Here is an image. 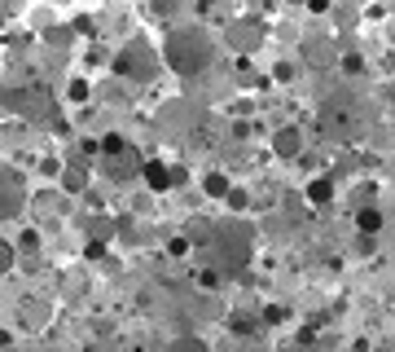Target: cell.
<instances>
[{"label": "cell", "instance_id": "obj_5", "mask_svg": "<svg viewBox=\"0 0 395 352\" xmlns=\"http://www.w3.org/2000/svg\"><path fill=\"white\" fill-rule=\"evenodd\" d=\"M141 176H145L149 190H172L176 181H184V172H180V167H167V163H145Z\"/></svg>", "mask_w": 395, "mask_h": 352}, {"label": "cell", "instance_id": "obj_11", "mask_svg": "<svg viewBox=\"0 0 395 352\" xmlns=\"http://www.w3.org/2000/svg\"><path fill=\"white\" fill-rule=\"evenodd\" d=\"M330 194H334V181H330V176H321V181L307 185V198H312V203H325Z\"/></svg>", "mask_w": 395, "mask_h": 352}, {"label": "cell", "instance_id": "obj_10", "mask_svg": "<svg viewBox=\"0 0 395 352\" xmlns=\"http://www.w3.org/2000/svg\"><path fill=\"white\" fill-rule=\"evenodd\" d=\"M233 44L237 48H251L255 44V22H237V27H233Z\"/></svg>", "mask_w": 395, "mask_h": 352}, {"label": "cell", "instance_id": "obj_3", "mask_svg": "<svg viewBox=\"0 0 395 352\" xmlns=\"http://www.w3.org/2000/svg\"><path fill=\"white\" fill-rule=\"evenodd\" d=\"M115 66H119L123 75H132V80H145V75H154V53H149L145 44H127Z\"/></svg>", "mask_w": 395, "mask_h": 352}, {"label": "cell", "instance_id": "obj_8", "mask_svg": "<svg viewBox=\"0 0 395 352\" xmlns=\"http://www.w3.org/2000/svg\"><path fill=\"white\" fill-rule=\"evenodd\" d=\"M18 203H22V190L14 185V172H5V216H18Z\"/></svg>", "mask_w": 395, "mask_h": 352}, {"label": "cell", "instance_id": "obj_7", "mask_svg": "<svg viewBox=\"0 0 395 352\" xmlns=\"http://www.w3.org/2000/svg\"><path fill=\"white\" fill-rule=\"evenodd\" d=\"M273 150H277L281 159H295L299 150H303V133H299V128H281V133H277V145H273Z\"/></svg>", "mask_w": 395, "mask_h": 352}, {"label": "cell", "instance_id": "obj_15", "mask_svg": "<svg viewBox=\"0 0 395 352\" xmlns=\"http://www.w3.org/2000/svg\"><path fill=\"white\" fill-rule=\"evenodd\" d=\"M88 229H93L97 238H105V234H110V220H93V224H88Z\"/></svg>", "mask_w": 395, "mask_h": 352}, {"label": "cell", "instance_id": "obj_16", "mask_svg": "<svg viewBox=\"0 0 395 352\" xmlns=\"http://www.w3.org/2000/svg\"><path fill=\"white\" fill-rule=\"evenodd\" d=\"M70 97H75V102H79V97H88V84H84V80H75V84H70Z\"/></svg>", "mask_w": 395, "mask_h": 352}, {"label": "cell", "instance_id": "obj_17", "mask_svg": "<svg viewBox=\"0 0 395 352\" xmlns=\"http://www.w3.org/2000/svg\"><path fill=\"white\" fill-rule=\"evenodd\" d=\"M303 352H312V348H303Z\"/></svg>", "mask_w": 395, "mask_h": 352}, {"label": "cell", "instance_id": "obj_2", "mask_svg": "<svg viewBox=\"0 0 395 352\" xmlns=\"http://www.w3.org/2000/svg\"><path fill=\"white\" fill-rule=\"evenodd\" d=\"M216 256H220V264L228 269V273H237L246 260H251V229L242 220H233V224H224V229H216Z\"/></svg>", "mask_w": 395, "mask_h": 352}, {"label": "cell", "instance_id": "obj_1", "mask_svg": "<svg viewBox=\"0 0 395 352\" xmlns=\"http://www.w3.org/2000/svg\"><path fill=\"white\" fill-rule=\"evenodd\" d=\"M211 62V40L202 31H172L167 36V66L180 75H198Z\"/></svg>", "mask_w": 395, "mask_h": 352}, {"label": "cell", "instance_id": "obj_14", "mask_svg": "<svg viewBox=\"0 0 395 352\" xmlns=\"http://www.w3.org/2000/svg\"><path fill=\"white\" fill-rule=\"evenodd\" d=\"M176 352H206V343H202V339H180Z\"/></svg>", "mask_w": 395, "mask_h": 352}, {"label": "cell", "instance_id": "obj_6", "mask_svg": "<svg viewBox=\"0 0 395 352\" xmlns=\"http://www.w3.org/2000/svg\"><path fill=\"white\" fill-rule=\"evenodd\" d=\"M347 106H352L347 97H338V106L325 102V133H347V123L356 119V110H347Z\"/></svg>", "mask_w": 395, "mask_h": 352}, {"label": "cell", "instance_id": "obj_9", "mask_svg": "<svg viewBox=\"0 0 395 352\" xmlns=\"http://www.w3.org/2000/svg\"><path fill=\"white\" fill-rule=\"evenodd\" d=\"M62 185H66L70 194H79V190L88 185V172H84V167H66V176H62Z\"/></svg>", "mask_w": 395, "mask_h": 352}, {"label": "cell", "instance_id": "obj_4", "mask_svg": "<svg viewBox=\"0 0 395 352\" xmlns=\"http://www.w3.org/2000/svg\"><path fill=\"white\" fill-rule=\"evenodd\" d=\"M105 172H110L115 176V181H132V176H137V172H145V163L137 159V150H119V155H110V159H105Z\"/></svg>", "mask_w": 395, "mask_h": 352}, {"label": "cell", "instance_id": "obj_13", "mask_svg": "<svg viewBox=\"0 0 395 352\" xmlns=\"http://www.w3.org/2000/svg\"><path fill=\"white\" fill-rule=\"evenodd\" d=\"M206 194H211V198H228L233 190H228V181H224V176H206Z\"/></svg>", "mask_w": 395, "mask_h": 352}, {"label": "cell", "instance_id": "obj_12", "mask_svg": "<svg viewBox=\"0 0 395 352\" xmlns=\"http://www.w3.org/2000/svg\"><path fill=\"white\" fill-rule=\"evenodd\" d=\"M360 229H364V234H378V229H382V216H378L374 207H364V212H360Z\"/></svg>", "mask_w": 395, "mask_h": 352}]
</instances>
